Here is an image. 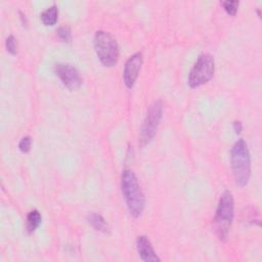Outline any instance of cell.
Here are the masks:
<instances>
[{
    "mask_svg": "<svg viewBox=\"0 0 262 262\" xmlns=\"http://www.w3.org/2000/svg\"><path fill=\"white\" fill-rule=\"evenodd\" d=\"M42 216L38 210H32L27 216V230L28 232H34L41 224Z\"/></svg>",
    "mask_w": 262,
    "mask_h": 262,
    "instance_id": "cell-12",
    "label": "cell"
},
{
    "mask_svg": "<svg viewBox=\"0 0 262 262\" xmlns=\"http://www.w3.org/2000/svg\"><path fill=\"white\" fill-rule=\"evenodd\" d=\"M19 14H20V18H21V20H23V25H24V26H28V20H27L26 15L23 14L21 12H19Z\"/></svg>",
    "mask_w": 262,
    "mask_h": 262,
    "instance_id": "cell-18",
    "label": "cell"
},
{
    "mask_svg": "<svg viewBox=\"0 0 262 262\" xmlns=\"http://www.w3.org/2000/svg\"><path fill=\"white\" fill-rule=\"evenodd\" d=\"M214 72L215 62L213 56L209 53L201 54L188 74L187 83L189 87L196 88L203 84H206L212 79Z\"/></svg>",
    "mask_w": 262,
    "mask_h": 262,
    "instance_id": "cell-5",
    "label": "cell"
},
{
    "mask_svg": "<svg viewBox=\"0 0 262 262\" xmlns=\"http://www.w3.org/2000/svg\"><path fill=\"white\" fill-rule=\"evenodd\" d=\"M87 221L97 231H101V232L108 231V226L105 219L96 212H90L87 215Z\"/></svg>",
    "mask_w": 262,
    "mask_h": 262,
    "instance_id": "cell-10",
    "label": "cell"
},
{
    "mask_svg": "<svg viewBox=\"0 0 262 262\" xmlns=\"http://www.w3.org/2000/svg\"><path fill=\"white\" fill-rule=\"evenodd\" d=\"M121 189L129 213L134 218L139 217L144 210L145 198L137 177L132 170H123L121 175Z\"/></svg>",
    "mask_w": 262,
    "mask_h": 262,
    "instance_id": "cell-1",
    "label": "cell"
},
{
    "mask_svg": "<svg viewBox=\"0 0 262 262\" xmlns=\"http://www.w3.org/2000/svg\"><path fill=\"white\" fill-rule=\"evenodd\" d=\"M57 35L58 37L64 41V42H70L72 40V34H71V30L68 26H61L57 29Z\"/></svg>",
    "mask_w": 262,
    "mask_h": 262,
    "instance_id": "cell-15",
    "label": "cell"
},
{
    "mask_svg": "<svg viewBox=\"0 0 262 262\" xmlns=\"http://www.w3.org/2000/svg\"><path fill=\"white\" fill-rule=\"evenodd\" d=\"M54 72L62 84L70 90L78 89L82 84V77L77 68L70 63L59 62L54 66Z\"/></svg>",
    "mask_w": 262,
    "mask_h": 262,
    "instance_id": "cell-7",
    "label": "cell"
},
{
    "mask_svg": "<svg viewBox=\"0 0 262 262\" xmlns=\"http://www.w3.org/2000/svg\"><path fill=\"white\" fill-rule=\"evenodd\" d=\"M5 47H6V50L12 54V55H15L17 53V42H16V39L13 35H9L6 40H5Z\"/></svg>",
    "mask_w": 262,
    "mask_h": 262,
    "instance_id": "cell-14",
    "label": "cell"
},
{
    "mask_svg": "<svg viewBox=\"0 0 262 262\" xmlns=\"http://www.w3.org/2000/svg\"><path fill=\"white\" fill-rule=\"evenodd\" d=\"M41 21L44 26H53L56 24L58 18V9L55 4L46 8L40 15Z\"/></svg>",
    "mask_w": 262,
    "mask_h": 262,
    "instance_id": "cell-11",
    "label": "cell"
},
{
    "mask_svg": "<svg viewBox=\"0 0 262 262\" xmlns=\"http://www.w3.org/2000/svg\"><path fill=\"white\" fill-rule=\"evenodd\" d=\"M163 116V102L161 100L154 101L145 115L143 123L140 128L139 133V144L140 146H145L155 137L158 126Z\"/></svg>",
    "mask_w": 262,
    "mask_h": 262,
    "instance_id": "cell-6",
    "label": "cell"
},
{
    "mask_svg": "<svg viewBox=\"0 0 262 262\" xmlns=\"http://www.w3.org/2000/svg\"><path fill=\"white\" fill-rule=\"evenodd\" d=\"M239 2L235 1V0H227V1H223L222 5L224 10L229 14V15H235L236 11H237V7H238Z\"/></svg>",
    "mask_w": 262,
    "mask_h": 262,
    "instance_id": "cell-13",
    "label": "cell"
},
{
    "mask_svg": "<svg viewBox=\"0 0 262 262\" xmlns=\"http://www.w3.org/2000/svg\"><path fill=\"white\" fill-rule=\"evenodd\" d=\"M136 249L142 261H145V262L160 261V258L156 254L150 241L146 236L139 235L136 238Z\"/></svg>",
    "mask_w": 262,
    "mask_h": 262,
    "instance_id": "cell-9",
    "label": "cell"
},
{
    "mask_svg": "<svg viewBox=\"0 0 262 262\" xmlns=\"http://www.w3.org/2000/svg\"><path fill=\"white\" fill-rule=\"evenodd\" d=\"M143 57L141 52H136L133 55H131L124 66V72H123V80L127 88H132L135 84V81L138 77L140 68L142 66Z\"/></svg>",
    "mask_w": 262,
    "mask_h": 262,
    "instance_id": "cell-8",
    "label": "cell"
},
{
    "mask_svg": "<svg viewBox=\"0 0 262 262\" xmlns=\"http://www.w3.org/2000/svg\"><path fill=\"white\" fill-rule=\"evenodd\" d=\"M233 130H234V132H235L236 134H239V133L242 132V130H243V125H242V123H241L239 121H234V122H233Z\"/></svg>",
    "mask_w": 262,
    "mask_h": 262,
    "instance_id": "cell-17",
    "label": "cell"
},
{
    "mask_svg": "<svg viewBox=\"0 0 262 262\" xmlns=\"http://www.w3.org/2000/svg\"><path fill=\"white\" fill-rule=\"evenodd\" d=\"M234 216V202L233 196L229 190H225L218 202L215 217L214 227L217 236L221 241H225Z\"/></svg>",
    "mask_w": 262,
    "mask_h": 262,
    "instance_id": "cell-3",
    "label": "cell"
},
{
    "mask_svg": "<svg viewBox=\"0 0 262 262\" xmlns=\"http://www.w3.org/2000/svg\"><path fill=\"white\" fill-rule=\"evenodd\" d=\"M95 52L104 67H113L119 59V45L117 40L105 31H97L93 39Z\"/></svg>",
    "mask_w": 262,
    "mask_h": 262,
    "instance_id": "cell-4",
    "label": "cell"
},
{
    "mask_svg": "<svg viewBox=\"0 0 262 262\" xmlns=\"http://www.w3.org/2000/svg\"><path fill=\"white\" fill-rule=\"evenodd\" d=\"M230 162L235 183L241 187L246 186L251 177V157L244 139H238L233 144Z\"/></svg>",
    "mask_w": 262,
    "mask_h": 262,
    "instance_id": "cell-2",
    "label": "cell"
},
{
    "mask_svg": "<svg viewBox=\"0 0 262 262\" xmlns=\"http://www.w3.org/2000/svg\"><path fill=\"white\" fill-rule=\"evenodd\" d=\"M31 145H32V141H31V137L30 136H24L20 141L18 142V149L24 152L27 154L30 151L31 149Z\"/></svg>",
    "mask_w": 262,
    "mask_h": 262,
    "instance_id": "cell-16",
    "label": "cell"
}]
</instances>
